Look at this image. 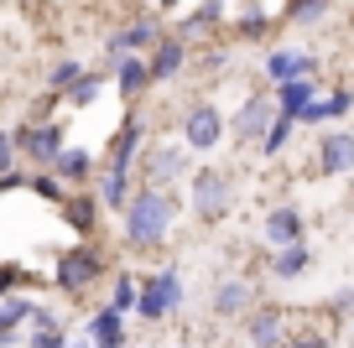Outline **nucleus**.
I'll use <instances>...</instances> for the list:
<instances>
[{"instance_id":"nucleus-1","label":"nucleus","mask_w":354,"mask_h":348,"mask_svg":"<svg viewBox=\"0 0 354 348\" xmlns=\"http://www.w3.org/2000/svg\"><path fill=\"white\" fill-rule=\"evenodd\" d=\"M172 218H177V197H172V193H151V187H141V193L125 197V240H131L136 250H151V244L167 240Z\"/></svg>"},{"instance_id":"nucleus-2","label":"nucleus","mask_w":354,"mask_h":348,"mask_svg":"<svg viewBox=\"0 0 354 348\" xmlns=\"http://www.w3.org/2000/svg\"><path fill=\"white\" fill-rule=\"evenodd\" d=\"M183 307V276L167 265L162 276H146V281H136V312L146 317V322H162L167 312H177Z\"/></svg>"},{"instance_id":"nucleus-3","label":"nucleus","mask_w":354,"mask_h":348,"mask_svg":"<svg viewBox=\"0 0 354 348\" xmlns=\"http://www.w3.org/2000/svg\"><path fill=\"white\" fill-rule=\"evenodd\" d=\"M193 166V156L183 151V146H151L141 162V187H151V193H172V182H183Z\"/></svg>"},{"instance_id":"nucleus-4","label":"nucleus","mask_w":354,"mask_h":348,"mask_svg":"<svg viewBox=\"0 0 354 348\" xmlns=\"http://www.w3.org/2000/svg\"><path fill=\"white\" fill-rule=\"evenodd\" d=\"M188 193H193V213H198L203 224H219V218L230 213V203H234V187H230L224 172H193Z\"/></svg>"},{"instance_id":"nucleus-5","label":"nucleus","mask_w":354,"mask_h":348,"mask_svg":"<svg viewBox=\"0 0 354 348\" xmlns=\"http://www.w3.org/2000/svg\"><path fill=\"white\" fill-rule=\"evenodd\" d=\"M224 141V115L219 104H193L188 120H183V151H214V146Z\"/></svg>"},{"instance_id":"nucleus-6","label":"nucleus","mask_w":354,"mask_h":348,"mask_svg":"<svg viewBox=\"0 0 354 348\" xmlns=\"http://www.w3.org/2000/svg\"><path fill=\"white\" fill-rule=\"evenodd\" d=\"M104 276V255L94 250V244H78V250H68L63 260H57V286L63 291H84V286H94Z\"/></svg>"},{"instance_id":"nucleus-7","label":"nucleus","mask_w":354,"mask_h":348,"mask_svg":"<svg viewBox=\"0 0 354 348\" xmlns=\"http://www.w3.org/2000/svg\"><path fill=\"white\" fill-rule=\"evenodd\" d=\"M277 120V109H271V99H261V94H250L240 104V115H234L230 125H224V135H234V146H250V141H261L266 135V125Z\"/></svg>"},{"instance_id":"nucleus-8","label":"nucleus","mask_w":354,"mask_h":348,"mask_svg":"<svg viewBox=\"0 0 354 348\" xmlns=\"http://www.w3.org/2000/svg\"><path fill=\"white\" fill-rule=\"evenodd\" d=\"M11 146H16V151H26L32 162L53 166L57 151H63V130H57V125H21V130L11 135Z\"/></svg>"},{"instance_id":"nucleus-9","label":"nucleus","mask_w":354,"mask_h":348,"mask_svg":"<svg viewBox=\"0 0 354 348\" xmlns=\"http://www.w3.org/2000/svg\"><path fill=\"white\" fill-rule=\"evenodd\" d=\"M209 307H214V317H250L255 312V286L240 281V276H230V281L214 286Z\"/></svg>"},{"instance_id":"nucleus-10","label":"nucleus","mask_w":354,"mask_h":348,"mask_svg":"<svg viewBox=\"0 0 354 348\" xmlns=\"http://www.w3.org/2000/svg\"><path fill=\"white\" fill-rule=\"evenodd\" d=\"M188 68V42L183 37H162V42L151 47V57H146V78L151 84H167V78H177Z\"/></svg>"},{"instance_id":"nucleus-11","label":"nucleus","mask_w":354,"mask_h":348,"mask_svg":"<svg viewBox=\"0 0 354 348\" xmlns=\"http://www.w3.org/2000/svg\"><path fill=\"white\" fill-rule=\"evenodd\" d=\"M344 172H354V135L333 130L318 141V177H344Z\"/></svg>"},{"instance_id":"nucleus-12","label":"nucleus","mask_w":354,"mask_h":348,"mask_svg":"<svg viewBox=\"0 0 354 348\" xmlns=\"http://www.w3.org/2000/svg\"><path fill=\"white\" fill-rule=\"evenodd\" d=\"M313 68H318V57H313V52H297V47H277V52L266 57V73L277 78V88H281V84H297V78H308Z\"/></svg>"},{"instance_id":"nucleus-13","label":"nucleus","mask_w":354,"mask_h":348,"mask_svg":"<svg viewBox=\"0 0 354 348\" xmlns=\"http://www.w3.org/2000/svg\"><path fill=\"white\" fill-rule=\"evenodd\" d=\"M141 135H146V125L136 115H125V125L110 135V172H131L136 151H141Z\"/></svg>"},{"instance_id":"nucleus-14","label":"nucleus","mask_w":354,"mask_h":348,"mask_svg":"<svg viewBox=\"0 0 354 348\" xmlns=\"http://www.w3.org/2000/svg\"><path fill=\"white\" fill-rule=\"evenodd\" d=\"M156 42H162V32H156V16H151V21H131L125 32L110 37V68H115V57L141 52V47H156Z\"/></svg>"},{"instance_id":"nucleus-15","label":"nucleus","mask_w":354,"mask_h":348,"mask_svg":"<svg viewBox=\"0 0 354 348\" xmlns=\"http://www.w3.org/2000/svg\"><path fill=\"white\" fill-rule=\"evenodd\" d=\"M266 240H271V250L302 244V213L297 208H271V213H266Z\"/></svg>"},{"instance_id":"nucleus-16","label":"nucleus","mask_w":354,"mask_h":348,"mask_svg":"<svg viewBox=\"0 0 354 348\" xmlns=\"http://www.w3.org/2000/svg\"><path fill=\"white\" fill-rule=\"evenodd\" d=\"M281 327H287V317H281L277 307H261V312H250V343L255 348H277Z\"/></svg>"},{"instance_id":"nucleus-17","label":"nucleus","mask_w":354,"mask_h":348,"mask_svg":"<svg viewBox=\"0 0 354 348\" xmlns=\"http://www.w3.org/2000/svg\"><path fill=\"white\" fill-rule=\"evenodd\" d=\"M308 99H318V94H313L308 78H297V84H281V88H277V104H271V109H281V120L297 125V109L308 104Z\"/></svg>"},{"instance_id":"nucleus-18","label":"nucleus","mask_w":354,"mask_h":348,"mask_svg":"<svg viewBox=\"0 0 354 348\" xmlns=\"http://www.w3.org/2000/svg\"><path fill=\"white\" fill-rule=\"evenodd\" d=\"M115 78H120V94L136 99L151 78H146V57H115Z\"/></svg>"},{"instance_id":"nucleus-19","label":"nucleus","mask_w":354,"mask_h":348,"mask_svg":"<svg viewBox=\"0 0 354 348\" xmlns=\"http://www.w3.org/2000/svg\"><path fill=\"white\" fill-rule=\"evenodd\" d=\"M308 265H313L308 244H287V250H277V265H271V276H277V281H297Z\"/></svg>"},{"instance_id":"nucleus-20","label":"nucleus","mask_w":354,"mask_h":348,"mask_svg":"<svg viewBox=\"0 0 354 348\" xmlns=\"http://www.w3.org/2000/svg\"><path fill=\"white\" fill-rule=\"evenodd\" d=\"M63 213H68V224H73V234H94L100 203H94V197H63Z\"/></svg>"},{"instance_id":"nucleus-21","label":"nucleus","mask_w":354,"mask_h":348,"mask_svg":"<svg viewBox=\"0 0 354 348\" xmlns=\"http://www.w3.org/2000/svg\"><path fill=\"white\" fill-rule=\"evenodd\" d=\"M32 307H37V302H26V296H6V302H0V343H11L16 322H21V317H32Z\"/></svg>"},{"instance_id":"nucleus-22","label":"nucleus","mask_w":354,"mask_h":348,"mask_svg":"<svg viewBox=\"0 0 354 348\" xmlns=\"http://www.w3.org/2000/svg\"><path fill=\"white\" fill-rule=\"evenodd\" d=\"M53 177H57V182H63V177H68V182H84V177H88V156L63 146V151H57V162H53Z\"/></svg>"},{"instance_id":"nucleus-23","label":"nucleus","mask_w":354,"mask_h":348,"mask_svg":"<svg viewBox=\"0 0 354 348\" xmlns=\"http://www.w3.org/2000/svg\"><path fill=\"white\" fill-rule=\"evenodd\" d=\"M219 16H224V0H203L198 11L183 21V37H193V32H209V26H219Z\"/></svg>"},{"instance_id":"nucleus-24","label":"nucleus","mask_w":354,"mask_h":348,"mask_svg":"<svg viewBox=\"0 0 354 348\" xmlns=\"http://www.w3.org/2000/svg\"><path fill=\"white\" fill-rule=\"evenodd\" d=\"M234 26H240L245 37H261L266 26H271V21H266V11H261V0H240V11H234Z\"/></svg>"},{"instance_id":"nucleus-25","label":"nucleus","mask_w":354,"mask_h":348,"mask_svg":"<svg viewBox=\"0 0 354 348\" xmlns=\"http://www.w3.org/2000/svg\"><path fill=\"white\" fill-rule=\"evenodd\" d=\"M100 88H104V78H100V73H84L73 88H68V104H73V109L94 104V99H100Z\"/></svg>"},{"instance_id":"nucleus-26","label":"nucleus","mask_w":354,"mask_h":348,"mask_svg":"<svg viewBox=\"0 0 354 348\" xmlns=\"http://www.w3.org/2000/svg\"><path fill=\"white\" fill-rule=\"evenodd\" d=\"M110 312H115V317L136 312V276H120V281H115V296H110Z\"/></svg>"},{"instance_id":"nucleus-27","label":"nucleus","mask_w":354,"mask_h":348,"mask_svg":"<svg viewBox=\"0 0 354 348\" xmlns=\"http://www.w3.org/2000/svg\"><path fill=\"white\" fill-rule=\"evenodd\" d=\"M287 135H292V120H281V115H277V120L266 125V135H261V151H266V156H277L281 146H287Z\"/></svg>"},{"instance_id":"nucleus-28","label":"nucleus","mask_w":354,"mask_h":348,"mask_svg":"<svg viewBox=\"0 0 354 348\" xmlns=\"http://www.w3.org/2000/svg\"><path fill=\"white\" fill-rule=\"evenodd\" d=\"M323 11H328V0H292V6H287V16H292L297 26H313Z\"/></svg>"},{"instance_id":"nucleus-29","label":"nucleus","mask_w":354,"mask_h":348,"mask_svg":"<svg viewBox=\"0 0 354 348\" xmlns=\"http://www.w3.org/2000/svg\"><path fill=\"white\" fill-rule=\"evenodd\" d=\"M78 78H84V63H73V57H68V63H57V68H53V88H57V94H68V88H73Z\"/></svg>"},{"instance_id":"nucleus-30","label":"nucleus","mask_w":354,"mask_h":348,"mask_svg":"<svg viewBox=\"0 0 354 348\" xmlns=\"http://www.w3.org/2000/svg\"><path fill=\"white\" fill-rule=\"evenodd\" d=\"M26 182H32V193H42V197H53V203H63V182H57L53 172H37V177H26Z\"/></svg>"},{"instance_id":"nucleus-31","label":"nucleus","mask_w":354,"mask_h":348,"mask_svg":"<svg viewBox=\"0 0 354 348\" xmlns=\"http://www.w3.org/2000/svg\"><path fill=\"white\" fill-rule=\"evenodd\" d=\"M26 348H68V338H63V327H37L26 338Z\"/></svg>"},{"instance_id":"nucleus-32","label":"nucleus","mask_w":354,"mask_h":348,"mask_svg":"<svg viewBox=\"0 0 354 348\" xmlns=\"http://www.w3.org/2000/svg\"><path fill=\"white\" fill-rule=\"evenodd\" d=\"M323 104H328V120H344V115L354 109V94H349V88H339V94H328Z\"/></svg>"},{"instance_id":"nucleus-33","label":"nucleus","mask_w":354,"mask_h":348,"mask_svg":"<svg viewBox=\"0 0 354 348\" xmlns=\"http://www.w3.org/2000/svg\"><path fill=\"white\" fill-rule=\"evenodd\" d=\"M297 120L302 125H323V120H328V104H323V99H308V104L297 109Z\"/></svg>"},{"instance_id":"nucleus-34","label":"nucleus","mask_w":354,"mask_h":348,"mask_svg":"<svg viewBox=\"0 0 354 348\" xmlns=\"http://www.w3.org/2000/svg\"><path fill=\"white\" fill-rule=\"evenodd\" d=\"M21 281H26L21 265H6V271H0V291H11V286H21Z\"/></svg>"},{"instance_id":"nucleus-35","label":"nucleus","mask_w":354,"mask_h":348,"mask_svg":"<svg viewBox=\"0 0 354 348\" xmlns=\"http://www.w3.org/2000/svg\"><path fill=\"white\" fill-rule=\"evenodd\" d=\"M11 156H16V146H11V135H6V130H0V177H6V172H11Z\"/></svg>"},{"instance_id":"nucleus-36","label":"nucleus","mask_w":354,"mask_h":348,"mask_svg":"<svg viewBox=\"0 0 354 348\" xmlns=\"http://www.w3.org/2000/svg\"><path fill=\"white\" fill-rule=\"evenodd\" d=\"M172 6H177V0H162V11H172Z\"/></svg>"},{"instance_id":"nucleus-37","label":"nucleus","mask_w":354,"mask_h":348,"mask_svg":"<svg viewBox=\"0 0 354 348\" xmlns=\"http://www.w3.org/2000/svg\"><path fill=\"white\" fill-rule=\"evenodd\" d=\"M0 348H6V343H0Z\"/></svg>"},{"instance_id":"nucleus-38","label":"nucleus","mask_w":354,"mask_h":348,"mask_svg":"<svg viewBox=\"0 0 354 348\" xmlns=\"http://www.w3.org/2000/svg\"><path fill=\"white\" fill-rule=\"evenodd\" d=\"M78 348H84V343H78Z\"/></svg>"}]
</instances>
